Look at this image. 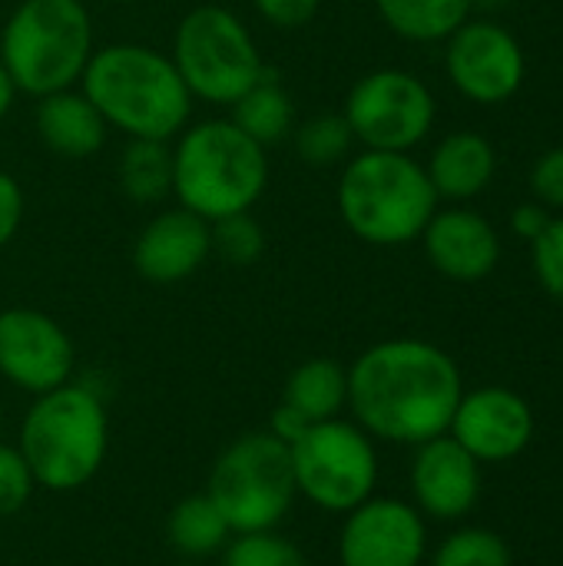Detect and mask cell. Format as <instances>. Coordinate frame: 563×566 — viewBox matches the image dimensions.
Wrapping results in <instances>:
<instances>
[{
	"mask_svg": "<svg viewBox=\"0 0 563 566\" xmlns=\"http://www.w3.org/2000/svg\"><path fill=\"white\" fill-rule=\"evenodd\" d=\"M551 219H554L551 209L541 206L538 199H534V202H521V206H514V212H511V232L521 235V239H528V242H534V239L548 229Z\"/></svg>",
	"mask_w": 563,
	"mask_h": 566,
	"instance_id": "cell-34",
	"label": "cell"
},
{
	"mask_svg": "<svg viewBox=\"0 0 563 566\" xmlns=\"http://www.w3.org/2000/svg\"><path fill=\"white\" fill-rule=\"evenodd\" d=\"M385 27L408 43H441L465 20H471V0H375Z\"/></svg>",
	"mask_w": 563,
	"mask_h": 566,
	"instance_id": "cell-22",
	"label": "cell"
},
{
	"mask_svg": "<svg viewBox=\"0 0 563 566\" xmlns=\"http://www.w3.org/2000/svg\"><path fill=\"white\" fill-rule=\"evenodd\" d=\"M37 488L70 494L96 478L110 448V418L90 385H60L37 395L17 441Z\"/></svg>",
	"mask_w": 563,
	"mask_h": 566,
	"instance_id": "cell-5",
	"label": "cell"
},
{
	"mask_svg": "<svg viewBox=\"0 0 563 566\" xmlns=\"http://www.w3.org/2000/svg\"><path fill=\"white\" fill-rule=\"evenodd\" d=\"M222 566H309V560L279 531H249L232 534L222 547Z\"/></svg>",
	"mask_w": 563,
	"mask_h": 566,
	"instance_id": "cell-27",
	"label": "cell"
},
{
	"mask_svg": "<svg viewBox=\"0 0 563 566\" xmlns=\"http://www.w3.org/2000/svg\"><path fill=\"white\" fill-rule=\"evenodd\" d=\"M252 7L275 30H302L315 20L322 0H252Z\"/></svg>",
	"mask_w": 563,
	"mask_h": 566,
	"instance_id": "cell-32",
	"label": "cell"
},
{
	"mask_svg": "<svg viewBox=\"0 0 563 566\" xmlns=\"http://www.w3.org/2000/svg\"><path fill=\"white\" fill-rule=\"evenodd\" d=\"M445 73L451 86L481 106L508 103L528 76L524 46L494 20H465L445 40Z\"/></svg>",
	"mask_w": 563,
	"mask_h": 566,
	"instance_id": "cell-11",
	"label": "cell"
},
{
	"mask_svg": "<svg viewBox=\"0 0 563 566\" xmlns=\"http://www.w3.org/2000/svg\"><path fill=\"white\" fill-rule=\"evenodd\" d=\"M229 119L259 146H279L292 136L295 129V99L292 93L282 86V80L265 70L232 106H229Z\"/></svg>",
	"mask_w": 563,
	"mask_h": 566,
	"instance_id": "cell-21",
	"label": "cell"
},
{
	"mask_svg": "<svg viewBox=\"0 0 563 566\" xmlns=\"http://www.w3.org/2000/svg\"><path fill=\"white\" fill-rule=\"evenodd\" d=\"M531 192L551 212L563 209V146H554L538 156L531 169Z\"/></svg>",
	"mask_w": 563,
	"mask_h": 566,
	"instance_id": "cell-31",
	"label": "cell"
},
{
	"mask_svg": "<svg viewBox=\"0 0 563 566\" xmlns=\"http://www.w3.org/2000/svg\"><path fill=\"white\" fill-rule=\"evenodd\" d=\"M475 7H484V10H494V7H504L508 0H471Z\"/></svg>",
	"mask_w": 563,
	"mask_h": 566,
	"instance_id": "cell-36",
	"label": "cell"
},
{
	"mask_svg": "<svg viewBox=\"0 0 563 566\" xmlns=\"http://www.w3.org/2000/svg\"><path fill=\"white\" fill-rule=\"evenodd\" d=\"M212 255V222L173 206L156 212L133 242V265L153 285H176L196 275Z\"/></svg>",
	"mask_w": 563,
	"mask_h": 566,
	"instance_id": "cell-16",
	"label": "cell"
},
{
	"mask_svg": "<svg viewBox=\"0 0 563 566\" xmlns=\"http://www.w3.org/2000/svg\"><path fill=\"white\" fill-rule=\"evenodd\" d=\"M269 189V149L249 139L229 116L189 123L173 139V196L206 222L252 206Z\"/></svg>",
	"mask_w": 563,
	"mask_h": 566,
	"instance_id": "cell-3",
	"label": "cell"
},
{
	"mask_svg": "<svg viewBox=\"0 0 563 566\" xmlns=\"http://www.w3.org/2000/svg\"><path fill=\"white\" fill-rule=\"evenodd\" d=\"M448 434L478 464H508L534 441V411L514 388L484 385L461 395Z\"/></svg>",
	"mask_w": 563,
	"mask_h": 566,
	"instance_id": "cell-14",
	"label": "cell"
},
{
	"mask_svg": "<svg viewBox=\"0 0 563 566\" xmlns=\"http://www.w3.org/2000/svg\"><path fill=\"white\" fill-rule=\"evenodd\" d=\"M411 497L421 517L455 524L481 501V464L451 438H431L415 448Z\"/></svg>",
	"mask_w": 563,
	"mask_h": 566,
	"instance_id": "cell-15",
	"label": "cell"
},
{
	"mask_svg": "<svg viewBox=\"0 0 563 566\" xmlns=\"http://www.w3.org/2000/svg\"><path fill=\"white\" fill-rule=\"evenodd\" d=\"M206 494L222 511L232 534L275 531L299 494L289 444L272 431L236 438L216 458Z\"/></svg>",
	"mask_w": 563,
	"mask_h": 566,
	"instance_id": "cell-8",
	"label": "cell"
},
{
	"mask_svg": "<svg viewBox=\"0 0 563 566\" xmlns=\"http://www.w3.org/2000/svg\"><path fill=\"white\" fill-rule=\"evenodd\" d=\"M531 262L541 289L563 302V216H554L548 229L531 242Z\"/></svg>",
	"mask_w": 563,
	"mask_h": 566,
	"instance_id": "cell-29",
	"label": "cell"
},
{
	"mask_svg": "<svg viewBox=\"0 0 563 566\" xmlns=\"http://www.w3.org/2000/svg\"><path fill=\"white\" fill-rule=\"evenodd\" d=\"M0 431H3V408H0Z\"/></svg>",
	"mask_w": 563,
	"mask_h": 566,
	"instance_id": "cell-39",
	"label": "cell"
},
{
	"mask_svg": "<svg viewBox=\"0 0 563 566\" xmlns=\"http://www.w3.org/2000/svg\"><path fill=\"white\" fill-rule=\"evenodd\" d=\"M80 90L106 126L126 139L173 143L189 126L196 103L169 53L133 40L96 46L80 76Z\"/></svg>",
	"mask_w": 563,
	"mask_h": 566,
	"instance_id": "cell-2",
	"label": "cell"
},
{
	"mask_svg": "<svg viewBox=\"0 0 563 566\" xmlns=\"http://www.w3.org/2000/svg\"><path fill=\"white\" fill-rule=\"evenodd\" d=\"M342 116L362 149L411 153L428 139L438 103L431 86L418 73L382 66L352 83Z\"/></svg>",
	"mask_w": 563,
	"mask_h": 566,
	"instance_id": "cell-10",
	"label": "cell"
},
{
	"mask_svg": "<svg viewBox=\"0 0 563 566\" xmlns=\"http://www.w3.org/2000/svg\"><path fill=\"white\" fill-rule=\"evenodd\" d=\"M93 50V17L83 0H20L0 30V63L17 93L33 99L80 86Z\"/></svg>",
	"mask_w": 563,
	"mask_h": 566,
	"instance_id": "cell-6",
	"label": "cell"
},
{
	"mask_svg": "<svg viewBox=\"0 0 563 566\" xmlns=\"http://www.w3.org/2000/svg\"><path fill=\"white\" fill-rule=\"evenodd\" d=\"M421 245L431 269L451 282H481L501 262L498 229L481 212L465 206L438 209L421 232Z\"/></svg>",
	"mask_w": 563,
	"mask_h": 566,
	"instance_id": "cell-17",
	"label": "cell"
},
{
	"mask_svg": "<svg viewBox=\"0 0 563 566\" xmlns=\"http://www.w3.org/2000/svg\"><path fill=\"white\" fill-rule=\"evenodd\" d=\"M438 192L411 153L362 149L342 166L335 206L345 229L365 245L398 249L421 239L438 212Z\"/></svg>",
	"mask_w": 563,
	"mask_h": 566,
	"instance_id": "cell-4",
	"label": "cell"
},
{
	"mask_svg": "<svg viewBox=\"0 0 563 566\" xmlns=\"http://www.w3.org/2000/svg\"><path fill=\"white\" fill-rule=\"evenodd\" d=\"M292 143H295L299 159H302L309 169L345 166V159H348L352 149H355L352 126L345 123L342 113H319V116H309V119L295 123Z\"/></svg>",
	"mask_w": 563,
	"mask_h": 566,
	"instance_id": "cell-25",
	"label": "cell"
},
{
	"mask_svg": "<svg viewBox=\"0 0 563 566\" xmlns=\"http://www.w3.org/2000/svg\"><path fill=\"white\" fill-rule=\"evenodd\" d=\"M37 136L60 159H90L106 146V119L80 86L56 90L37 99Z\"/></svg>",
	"mask_w": 563,
	"mask_h": 566,
	"instance_id": "cell-18",
	"label": "cell"
},
{
	"mask_svg": "<svg viewBox=\"0 0 563 566\" xmlns=\"http://www.w3.org/2000/svg\"><path fill=\"white\" fill-rule=\"evenodd\" d=\"M179 566H199V564H196V560H183V564H179Z\"/></svg>",
	"mask_w": 563,
	"mask_h": 566,
	"instance_id": "cell-37",
	"label": "cell"
},
{
	"mask_svg": "<svg viewBox=\"0 0 563 566\" xmlns=\"http://www.w3.org/2000/svg\"><path fill=\"white\" fill-rule=\"evenodd\" d=\"M119 189L136 206H156L173 196V143L126 139L116 163Z\"/></svg>",
	"mask_w": 563,
	"mask_h": 566,
	"instance_id": "cell-23",
	"label": "cell"
},
{
	"mask_svg": "<svg viewBox=\"0 0 563 566\" xmlns=\"http://www.w3.org/2000/svg\"><path fill=\"white\" fill-rule=\"evenodd\" d=\"M465 395L455 358L421 338H388L365 348L348 368L355 424L378 441L425 444L448 434Z\"/></svg>",
	"mask_w": 563,
	"mask_h": 566,
	"instance_id": "cell-1",
	"label": "cell"
},
{
	"mask_svg": "<svg viewBox=\"0 0 563 566\" xmlns=\"http://www.w3.org/2000/svg\"><path fill=\"white\" fill-rule=\"evenodd\" d=\"M73 342L56 318L27 305L0 312V375L13 388L46 395L73 378Z\"/></svg>",
	"mask_w": 563,
	"mask_h": 566,
	"instance_id": "cell-12",
	"label": "cell"
},
{
	"mask_svg": "<svg viewBox=\"0 0 563 566\" xmlns=\"http://www.w3.org/2000/svg\"><path fill=\"white\" fill-rule=\"evenodd\" d=\"M511 547L501 534L488 531V527H458L455 534H448L431 566H511Z\"/></svg>",
	"mask_w": 563,
	"mask_h": 566,
	"instance_id": "cell-26",
	"label": "cell"
},
{
	"mask_svg": "<svg viewBox=\"0 0 563 566\" xmlns=\"http://www.w3.org/2000/svg\"><path fill=\"white\" fill-rule=\"evenodd\" d=\"M169 60L192 99L226 109L269 70L252 30L222 3H199L179 17Z\"/></svg>",
	"mask_w": 563,
	"mask_h": 566,
	"instance_id": "cell-7",
	"label": "cell"
},
{
	"mask_svg": "<svg viewBox=\"0 0 563 566\" xmlns=\"http://www.w3.org/2000/svg\"><path fill=\"white\" fill-rule=\"evenodd\" d=\"M212 252L229 265H256L265 252V229L252 212H236L212 222Z\"/></svg>",
	"mask_w": 563,
	"mask_h": 566,
	"instance_id": "cell-28",
	"label": "cell"
},
{
	"mask_svg": "<svg viewBox=\"0 0 563 566\" xmlns=\"http://www.w3.org/2000/svg\"><path fill=\"white\" fill-rule=\"evenodd\" d=\"M13 99H17V86L7 73V66L0 63V119L13 109Z\"/></svg>",
	"mask_w": 563,
	"mask_h": 566,
	"instance_id": "cell-35",
	"label": "cell"
},
{
	"mask_svg": "<svg viewBox=\"0 0 563 566\" xmlns=\"http://www.w3.org/2000/svg\"><path fill=\"white\" fill-rule=\"evenodd\" d=\"M295 491L322 511L348 514L375 494L378 451L375 441L345 418L309 424L292 444Z\"/></svg>",
	"mask_w": 563,
	"mask_h": 566,
	"instance_id": "cell-9",
	"label": "cell"
},
{
	"mask_svg": "<svg viewBox=\"0 0 563 566\" xmlns=\"http://www.w3.org/2000/svg\"><path fill=\"white\" fill-rule=\"evenodd\" d=\"M428 527L415 504L398 497H368L345 514L338 534L342 566H421Z\"/></svg>",
	"mask_w": 563,
	"mask_h": 566,
	"instance_id": "cell-13",
	"label": "cell"
},
{
	"mask_svg": "<svg viewBox=\"0 0 563 566\" xmlns=\"http://www.w3.org/2000/svg\"><path fill=\"white\" fill-rule=\"evenodd\" d=\"M166 534L186 560H202L212 554H222V547L232 541V527L222 517V511L209 501V494L186 497L173 507L166 521Z\"/></svg>",
	"mask_w": 563,
	"mask_h": 566,
	"instance_id": "cell-24",
	"label": "cell"
},
{
	"mask_svg": "<svg viewBox=\"0 0 563 566\" xmlns=\"http://www.w3.org/2000/svg\"><path fill=\"white\" fill-rule=\"evenodd\" d=\"M110 3H136V0H110Z\"/></svg>",
	"mask_w": 563,
	"mask_h": 566,
	"instance_id": "cell-38",
	"label": "cell"
},
{
	"mask_svg": "<svg viewBox=\"0 0 563 566\" xmlns=\"http://www.w3.org/2000/svg\"><path fill=\"white\" fill-rule=\"evenodd\" d=\"M23 209H27L23 186L10 172L0 169V249H7L13 242V235L20 232Z\"/></svg>",
	"mask_w": 563,
	"mask_h": 566,
	"instance_id": "cell-33",
	"label": "cell"
},
{
	"mask_svg": "<svg viewBox=\"0 0 563 566\" xmlns=\"http://www.w3.org/2000/svg\"><path fill=\"white\" fill-rule=\"evenodd\" d=\"M425 172L438 199L468 202L491 186L498 172V149L488 136L475 129H455L431 149Z\"/></svg>",
	"mask_w": 563,
	"mask_h": 566,
	"instance_id": "cell-19",
	"label": "cell"
},
{
	"mask_svg": "<svg viewBox=\"0 0 563 566\" xmlns=\"http://www.w3.org/2000/svg\"><path fill=\"white\" fill-rule=\"evenodd\" d=\"M37 481L20 454V448L0 444V517H13L27 507Z\"/></svg>",
	"mask_w": 563,
	"mask_h": 566,
	"instance_id": "cell-30",
	"label": "cell"
},
{
	"mask_svg": "<svg viewBox=\"0 0 563 566\" xmlns=\"http://www.w3.org/2000/svg\"><path fill=\"white\" fill-rule=\"evenodd\" d=\"M305 424L342 418L348 408V368L335 358H309L302 361L282 388V401Z\"/></svg>",
	"mask_w": 563,
	"mask_h": 566,
	"instance_id": "cell-20",
	"label": "cell"
}]
</instances>
